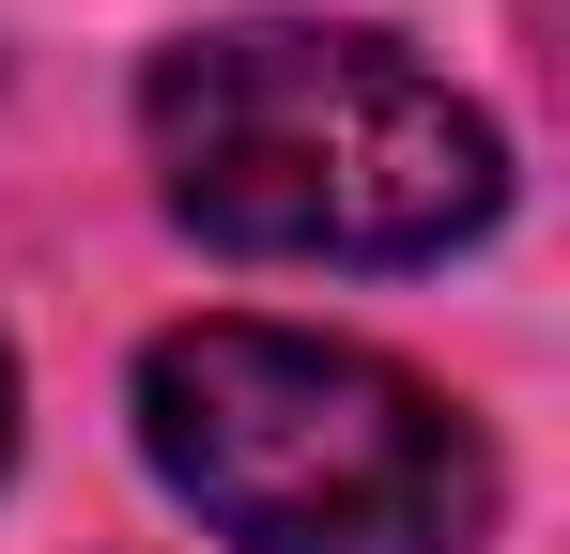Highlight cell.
Listing matches in <instances>:
<instances>
[{
	"label": "cell",
	"mask_w": 570,
	"mask_h": 554,
	"mask_svg": "<svg viewBox=\"0 0 570 554\" xmlns=\"http://www.w3.org/2000/svg\"><path fill=\"white\" fill-rule=\"evenodd\" d=\"M155 200L232 263H448L509 216V139L401 31L216 16L139 62Z\"/></svg>",
	"instance_id": "6da1fadb"
},
{
	"label": "cell",
	"mask_w": 570,
	"mask_h": 554,
	"mask_svg": "<svg viewBox=\"0 0 570 554\" xmlns=\"http://www.w3.org/2000/svg\"><path fill=\"white\" fill-rule=\"evenodd\" d=\"M139 462L232 554H478L493 447L448 385L371 339L216 308L139 355Z\"/></svg>",
	"instance_id": "7a4b0ae2"
},
{
	"label": "cell",
	"mask_w": 570,
	"mask_h": 554,
	"mask_svg": "<svg viewBox=\"0 0 570 554\" xmlns=\"http://www.w3.org/2000/svg\"><path fill=\"white\" fill-rule=\"evenodd\" d=\"M0 462H16V355H0Z\"/></svg>",
	"instance_id": "3957f363"
}]
</instances>
